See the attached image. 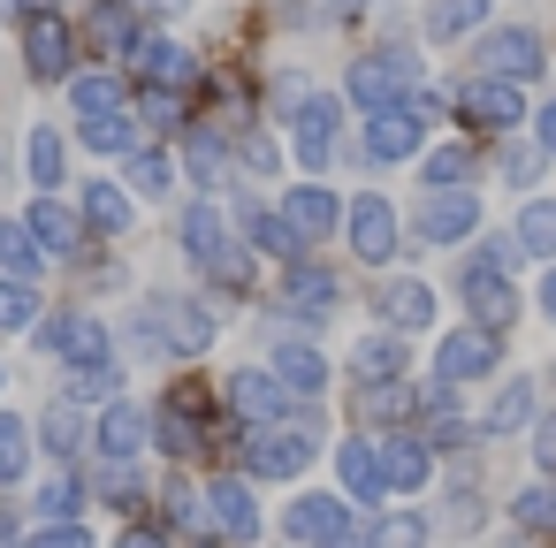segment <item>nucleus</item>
<instances>
[{"mask_svg":"<svg viewBox=\"0 0 556 548\" xmlns=\"http://www.w3.org/2000/svg\"><path fill=\"white\" fill-rule=\"evenodd\" d=\"M366 540H374V548H427V518H419V510H396V518H381Z\"/></svg>","mask_w":556,"mask_h":548,"instance_id":"nucleus-43","label":"nucleus"},{"mask_svg":"<svg viewBox=\"0 0 556 548\" xmlns=\"http://www.w3.org/2000/svg\"><path fill=\"white\" fill-rule=\"evenodd\" d=\"M427 100H404V107H381V115H366V161H412L419 153V138H427Z\"/></svg>","mask_w":556,"mask_h":548,"instance_id":"nucleus-5","label":"nucleus"},{"mask_svg":"<svg viewBox=\"0 0 556 548\" xmlns=\"http://www.w3.org/2000/svg\"><path fill=\"white\" fill-rule=\"evenodd\" d=\"M320 548H374V540H366V533H358V525H336V533H328V540H320Z\"/></svg>","mask_w":556,"mask_h":548,"instance_id":"nucleus-57","label":"nucleus"},{"mask_svg":"<svg viewBox=\"0 0 556 548\" xmlns=\"http://www.w3.org/2000/svg\"><path fill=\"white\" fill-rule=\"evenodd\" d=\"M282 221H290L305 244H320V237H336L343 206H336V191H328V183H298V191L282 199Z\"/></svg>","mask_w":556,"mask_h":548,"instance_id":"nucleus-16","label":"nucleus"},{"mask_svg":"<svg viewBox=\"0 0 556 548\" xmlns=\"http://www.w3.org/2000/svg\"><path fill=\"white\" fill-rule=\"evenodd\" d=\"M123 183H130V199H168V191H176V161L138 145V153L123 161Z\"/></svg>","mask_w":556,"mask_h":548,"instance_id":"nucleus-31","label":"nucleus"},{"mask_svg":"<svg viewBox=\"0 0 556 548\" xmlns=\"http://www.w3.org/2000/svg\"><path fill=\"white\" fill-rule=\"evenodd\" d=\"M130 62H138V77H146V85H161V92H184V85H191V69H199V62H191V47H176V39H138V54H130Z\"/></svg>","mask_w":556,"mask_h":548,"instance_id":"nucleus-21","label":"nucleus"},{"mask_svg":"<svg viewBox=\"0 0 556 548\" xmlns=\"http://www.w3.org/2000/svg\"><path fill=\"white\" fill-rule=\"evenodd\" d=\"M244 168H260V176H267V168H275V145H267V138H244Z\"/></svg>","mask_w":556,"mask_h":548,"instance_id":"nucleus-55","label":"nucleus"},{"mask_svg":"<svg viewBox=\"0 0 556 548\" xmlns=\"http://www.w3.org/2000/svg\"><path fill=\"white\" fill-rule=\"evenodd\" d=\"M412 229H419L427 244H457V237L480 229V199H472V191H427L419 214H412Z\"/></svg>","mask_w":556,"mask_h":548,"instance_id":"nucleus-10","label":"nucleus"},{"mask_svg":"<svg viewBox=\"0 0 556 548\" xmlns=\"http://www.w3.org/2000/svg\"><path fill=\"white\" fill-rule=\"evenodd\" d=\"M138 130H146V123H138V115H123V107H115V115H77V145L115 153V161H130V153H138Z\"/></svg>","mask_w":556,"mask_h":548,"instance_id":"nucleus-24","label":"nucleus"},{"mask_svg":"<svg viewBox=\"0 0 556 548\" xmlns=\"http://www.w3.org/2000/svg\"><path fill=\"white\" fill-rule=\"evenodd\" d=\"M24 472H31V426L16 411H0V487L24 480Z\"/></svg>","mask_w":556,"mask_h":548,"instance_id":"nucleus-38","label":"nucleus"},{"mask_svg":"<svg viewBox=\"0 0 556 548\" xmlns=\"http://www.w3.org/2000/svg\"><path fill=\"white\" fill-rule=\"evenodd\" d=\"M336 297H343V290H336V275H328V267H305V259H298V267H290V282H282V313H298V320H328V313H336Z\"/></svg>","mask_w":556,"mask_h":548,"instance_id":"nucleus-20","label":"nucleus"},{"mask_svg":"<svg viewBox=\"0 0 556 548\" xmlns=\"http://www.w3.org/2000/svg\"><path fill=\"white\" fill-rule=\"evenodd\" d=\"M138 335H146L153 351H168V358H199V351L214 343V313H206L199 297H146Z\"/></svg>","mask_w":556,"mask_h":548,"instance_id":"nucleus-1","label":"nucleus"},{"mask_svg":"<svg viewBox=\"0 0 556 548\" xmlns=\"http://www.w3.org/2000/svg\"><path fill=\"white\" fill-rule=\"evenodd\" d=\"M472 69L480 77H510V85H526V77H541V39L533 31H488L480 39V54H472Z\"/></svg>","mask_w":556,"mask_h":548,"instance_id":"nucleus-9","label":"nucleus"},{"mask_svg":"<svg viewBox=\"0 0 556 548\" xmlns=\"http://www.w3.org/2000/svg\"><path fill=\"white\" fill-rule=\"evenodd\" d=\"M533 464L556 480V419H541V426H533Z\"/></svg>","mask_w":556,"mask_h":548,"instance_id":"nucleus-53","label":"nucleus"},{"mask_svg":"<svg viewBox=\"0 0 556 548\" xmlns=\"http://www.w3.org/2000/svg\"><path fill=\"white\" fill-rule=\"evenodd\" d=\"M115 548H161V533H123Z\"/></svg>","mask_w":556,"mask_h":548,"instance_id":"nucleus-59","label":"nucleus"},{"mask_svg":"<svg viewBox=\"0 0 556 548\" xmlns=\"http://www.w3.org/2000/svg\"><path fill=\"white\" fill-rule=\"evenodd\" d=\"M70 62H77V31H70L62 16H47V9H39V16L24 24V69H31L39 85H62V77H70Z\"/></svg>","mask_w":556,"mask_h":548,"instance_id":"nucleus-7","label":"nucleus"},{"mask_svg":"<svg viewBox=\"0 0 556 548\" xmlns=\"http://www.w3.org/2000/svg\"><path fill=\"white\" fill-rule=\"evenodd\" d=\"M503 176L510 183H533L541 176V145H503Z\"/></svg>","mask_w":556,"mask_h":548,"instance_id":"nucleus-50","label":"nucleus"},{"mask_svg":"<svg viewBox=\"0 0 556 548\" xmlns=\"http://www.w3.org/2000/svg\"><path fill=\"white\" fill-rule=\"evenodd\" d=\"M533 130H541V153H556V100H548V107L533 115Z\"/></svg>","mask_w":556,"mask_h":548,"instance_id":"nucleus-56","label":"nucleus"},{"mask_svg":"<svg viewBox=\"0 0 556 548\" xmlns=\"http://www.w3.org/2000/svg\"><path fill=\"white\" fill-rule=\"evenodd\" d=\"M24 168H31V183L39 191H62V130H31V145H24Z\"/></svg>","mask_w":556,"mask_h":548,"instance_id":"nucleus-37","label":"nucleus"},{"mask_svg":"<svg viewBox=\"0 0 556 548\" xmlns=\"http://www.w3.org/2000/svg\"><path fill=\"white\" fill-rule=\"evenodd\" d=\"M70 100H77V115H115L123 107V77L108 69V77H70Z\"/></svg>","mask_w":556,"mask_h":548,"instance_id":"nucleus-39","label":"nucleus"},{"mask_svg":"<svg viewBox=\"0 0 556 548\" xmlns=\"http://www.w3.org/2000/svg\"><path fill=\"white\" fill-rule=\"evenodd\" d=\"M244 244H252V252H275V259H290V267L305 259V237H298L282 214H244Z\"/></svg>","mask_w":556,"mask_h":548,"instance_id":"nucleus-32","label":"nucleus"},{"mask_svg":"<svg viewBox=\"0 0 556 548\" xmlns=\"http://www.w3.org/2000/svg\"><path fill=\"white\" fill-rule=\"evenodd\" d=\"M24 548H92V533H85V525H39Z\"/></svg>","mask_w":556,"mask_h":548,"instance_id":"nucleus-51","label":"nucleus"},{"mask_svg":"<svg viewBox=\"0 0 556 548\" xmlns=\"http://www.w3.org/2000/svg\"><path fill=\"white\" fill-rule=\"evenodd\" d=\"M518 259H526L518 237H488V244H480V267H518Z\"/></svg>","mask_w":556,"mask_h":548,"instance_id":"nucleus-52","label":"nucleus"},{"mask_svg":"<svg viewBox=\"0 0 556 548\" xmlns=\"http://www.w3.org/2000/svg\"><path fill=\"white\" fill-rule=\"evenodd\" d=\"M336 525H351V518H343V495H298V502L282 510V533H290V540H328Z\"/></svg>","mask_w":556,"mask_h":548,"instance_id":"nucleus-27","label":"nucleus"},{"mask_svg":"<svg viewBox=\"0 0 556 548\" xmlns=\"http://www.w3.org/2000/svg\"><path fill=\"white\" fill-rule=\"evenodd\" d=\"M358 411H366V419H396V411H412L404 373H396V381H366V388H358Z\"/></svg>","mask_w":556,"mask_h":548,"instance_id":"nucleus-41","label":"nucleus"},{"mask_svg":"<svg viewBox=\"0 0 556 548\" xmlns=\"http://www.w3.org/2000/svg\"><path fill=\"white\" fill-rule=\"evenodd\" d=\"M0 381H9V366H0Z\"/></svg>","mask_w":556,"mask_h":548,"instance_id":"nucleus-61","label":"nucleus"},{"mask_svg":"<svg viewBox=\"0 0 556 548\" xmlns=\"http://www.w3.org/2000/svg\"><path fill=\"white\" fill-rule=\"evenodd\" d=\"M130 9H138V16H168V24H176V16L191 9V0H130Z\"/></svg>","mask_w":556,"mask_h":548,"instance_id":"nucleus-54","label":"nucleus"},{"mask_svg":"<svg viewBox=\"0 0 556 548\" xmlns=\"http://www.w3.org/2000/svg\"><path fill=\"white\" fill-rule=\"evenodd\" d=\"M275 373H282L290 396H320L328 388V358L313 343H275Z\"/></svg>","mask_w":556,"mask_h":548,"instance_id":"nucleus-29","label":"nucleus"},{"mask_svg":"<svg viewBox=\"0 0 556 548\" xmlns=\"http://www.w3.org/2000/svg\"><path fill=\"white\" fill-rule=\"evenodd\" d=\"M313 419H275V426H260L252 442H244V464L260 472V480H298L305 464H313Z\"/></svg>","mask_w":556,"mask_h":548,"instance_id":"nucleus-3","label":"nucleus"},{"mask_svg":"<svg viewBox=\"0 0 556 548\" xmlns=\"http://www.w3.org/2000/svg\"><path fill=\"white\" fill-rule=\"evenodd\" d=\"M229 244H237V237H229V221H222V206H214V199H199V206L184 214V252H191L199 267H214V259H222Z\"/></svg>","mask_w":556,"mask_h":548,"instance_id":"nucleus-25","label":"nucleus"},{"mask_svg":"<svg viewBox=\"0 0 556 548\" xmlns=\"http://www.w3.org/2000/svg\"><path fill=\"white\" fill-rule=\"evenodd\" d=\"M336 472H343V495H351V502H381V495H389V480H381V449L358 442V434L336 449Z\"/></svg>","mask_w":556,"mask_h":548,"instance_id":"nucleus-22","label":"nucleus"},{"mask_svg":"<svg viewBox=\"0 0 556 548\" xmlns=\"http://www.w3.org/2000/svg\"><path fill=\"white\" fill-rule=\"evenodd\" d=\"M343 229H351V252H358L366 267H389V259H396V206H389L381 191H358L351 214H343Z\"/></svg>","mask_w":556,"mask_h":548,"instance_id":"nucleus-6","label":"nucleus"},{"mask_svg":"<svg viewBox=\"0 0 556 548\" xmlns=\"http://www.w3.org/2000/svg\"><path fill=\"white\" fill-rule=\"evenodd\" d=\"M374 313H381L396 335H404V328H427V320H434V290H427V282H389V290L374 297Z\"/></svg>","mask_w":556,"mask_h":548,"instance_id":"nucleus-28","label":"nucleus"},{"mask_svg":"<svg viewBox=\"0 0 556 548\" xmlns=\"http://www.w3.org/2000/svg\"><path fill=\"white\" fill-rule=\"evenodd\" d=\"M39 335V351H54V358H108V328H100V313H62V320H47V328H31Z\"/></svg>","mask_w":556,"mask_h":548,"instance_id":"nucleus-13","label":"nucleus"},{"mask_svg":"<svg viewBox=\"0 0 556 548\" xmlns=\"http://www.w3.org/2000/svg\"><path fill=\"white\" fill-rule=\"evenodd\" d=\"M16 9H47V0H16Z\"/></svg>","mask_w":556,"mask_h":548,"instance_id":"nucleus-60","label":"nucleus"},{"mask_svg":"<svg viewBox=\"0 0 556 548\" xmlns=\"http://www.w3.org/2000/svg\"><path fill=\"white\" fill-rule=\"evenodd\" d=\"M47 518H54V525L77 518V480H47V495H39V525H47Z\"/></svg>","mask_w":556,"mask_h":548,"instance_id":"nucleus-49","label":"nucleus"},{"mask_svg":"<svg viewBox=\"0 0 556 548\" xmlns=\"http://www.w3.org/2000/svg\"><path fill=\"white\" fill-rule=\"evenodd\" d=\"M457 115H465L472 130H488V138H510V130L526 123V100H518L510 77H472V85L457 92Z\"/></svg>","mask_w":556,"mask_h":548,"instance_id":"nucleus-4","label":"nucleus"},{"mask_svg":"<svg viewBox=\"0 0 556 548\" xmlns=\"http://www.w3.org/2000/svg\"><path fill=\"white\" fill-rule=\"evenodd\" d=\"M146 434H153V419H146L138 404H123V396H115V404H100L92 442H100V457H108V464H115V457H138V449H146Z\"/></svg>","mask_w":556,"mask_h":548,"instance_id":"nucleus-17","label":"nucleus"},{"mask_svg":"<svg viewBox=\"0 0 556 548\" xmlns=\"http://www.w3.org/2000/svg\"><path fill=\"white\" fill-rule=\"evenodd\" d=\"M229 411H244L252 426L290 419V388H282V373H275V366H244V373H229Z\"/></svg>","mask_w":556,"mask_h":548,"instance_id":"nucleus-11","label":"nucleus"},{"mask_svg":"<svg viewBox=\"0 0 556 548\" xmlns=\"http://www.w3.org/2000/svg\"><path fill=\"white\" fill-rule=\"evenodd\" d=\"M488 24V0H434V9H427V39H465V31H480Z\"/></svg>","mask_w":556,"mask_h":548,"instance_id":"nucleus-35","label":"nucleus"},{"mask_svg":"<svg viewBox=\"0 0 556 548\" xmlns=\"http://www.w3.org/2000/svg\"><path fill=\"white\" fill-rule=\"evenodd\" d=\"M412 92H419V62H412V47H381V54L351 62V100H358L366 115H381V107H404Z\"/></svg>","mask_w":556,"mask_h":548,"instance_id":"nucleus-2","label":"nucleus"},{"mask_svg":"<svg viewBox=\"0 0 556 548\" xmlns=\"http://www.w3.org/2000/svg\"><path fill=\"white\" fill-rule=\"evenodd\" d=\"M457 290H465V305L480 313V328H510V313H518V290L503 282V267H480V259H472V267L457 275Z\"/></svg>","mask_w":556,"mask_h":548,"instance_id":"nucleus-14","label":"nucleus"},{"mask_svg":"<svg viewBox=\"0 0 556 548\" xmlns=\"http://www.w3.org/2000/svg\"><path fill=\"white\" fill-rule=\"evenodd\" d=\"M199 548H214V540H199Z\"/></svg>","mask_w":556,"mask_h":548,"instance_id":"nucleus-62","label":"nucleus"},{"mask_svg":"<svg viewBox=\"0 0 556 548\" xmlns=\"http://www.w3.org/2000/svg\"><path fill=\"white\" fill-rule=\"evenodd\" d=\"M510 518H518L526 533H556V487H526V495L510 502Z\"/></svg>","mask_w":556,"mask_h":548,"instance_id":"nucleus-46","label":"nucleus"},{"mask_svg":"<svg viewBox=\"0 0 556 548\" xmlns=\"http://www.w3.org/2000/svg\"><path fill=\"white\" fill-rule=\"evenodd\" d=\"M526 411H533V388H526V381H510V388L495 396V411H488V426H495V434H510V426H526Z\"/></svg>","mask_w":556,"mask_h":548,"instance_id":"nucleus-47","label":"nucleus"},{"mask_svg":"<svg viewBox=\"0 0 556 548\" xmlns=\"http://www.w3.org/2000/svg\"><path fill=\"white\" fill-rule=\"evenodd\" d=\"M39 434H47V449H54V457H77V449H85V419H77V404H54Z\"/></svg>","mask_w":556,"mask_h":548,"instance_id":"nucleus-42","label":"nucleus"},{"mask_svg":"<svg viewBox=\"0 0 556 548\" xmlns=\"http://www.w3.org/2000/svg\"><path fill=\"white\" fill-rule=\"evenodd\" d=\"M31 313H39L31 282H16V275H0V328H9V335H24V328H31Z\"/></svg>","mask_w":556,"mask_h":548,"instance_id":"nucleus-44","label":"nucleus"},{"mask_svg":"<svg viewBox=\"0 0 556 548\" xmlns=\"http://www.w3.org/2000/svg\"><path fill=\"white\" fill-rule=\"evenodd\" d=\"M206 518H214L229 540H260V510H252V487H244V480H214V487H206Z\"/></svg>","mask_w":556,"mask_h":548,"instance_id":"nucleus-23","label":"nucleus"},{"mask_svg":"<svg viewBox=\"0 0 556 548\" xmlns=\"http://www.w3.org/2000/svg\"><path fill=\"white\" fill-rule=\"evenodd\" d=\"M427 472H434V442H419V434H389V442H381V480H389V495H419Z\"/></svg>","mask_w":556,"mask_h":548,"instance_id":"nucleus-15","label":"nucleus"},{"mask_svg":"<svg viewBox=\"0 0 556 548\" xmlns=\"http://www.w3.org/2000/svg\"><path fill=\"white\" fill-rule=\"evenodd\" d=\"M138 123H146V130H176V123H184V100H176V92H161V85H153V92H146V100H138Z\"/></svg>","mask_w":556,"mask_h":548,"instance_id":"nucleus-48","label":"nucleus"},{"mask_svg":"<svg viewBox=\"0 0 556 548\" xmlns=\"http://www.w3.org/2000/svg\"><path fill=\"white\" fill-rule=\"evenodd\" d=\"M351 373H358V381H396V373H404V343H396V335H366V343L351 351Z\"/></svg>","mask_w":556,"mask_h":548,"instance_id":"nucleus-36","label":"nucleus"},{"mask_svg":"<svg viewBox=\"0 0 556 548\" xmlns=\"http://www.w3.org/2000/svg\"><path fill=\"white\" fill-rule=\"evenodd\" d=\"M184 161H191V176H199L206 191H222V183H229V153H222V138H214V130H199V138L184 145Z\"/></svg>","mask_w":556,"mask_h":548,"instance_id":"nucleus-40","label":"nucleus"},{"mask_svg":"<svg viewBox=\"0 0 556 548\" xmlns=\"http://www.w3.org/2000/svg\"><path fill=\"white\" fill-rule=\"evenodd\" d=\"M336 123H343V107H336L328 92H305L298 115H290V153H298L305 168H328V153H336Z\"/></svg>","mask_w":556,"mask_h":548,"instance_id":"nucleus-8","label":"nucleus"},{"mask_svg":"<svg viewBox=\"0 0 556 548\" xmlns=\"http://www.w3.org/2000/svg\"><path fill=\"white\" fill-rule=\"evenodd\" d=\"M0 267H9L16 282H31L47 267V244L31 237V221H0Z\"/></svg>","mask_w":556,"mask_h":548,"instance_id":"nucleus-34","label":"nucleus"},{"mask_svg":"<svg viewBox=\"0 0 556 548\" xmlns=\"http://www.w3.org/2000/svg\"><path fill=\"white\" fill-rule=\"evenodd\" d=\"M24 221H31V237H39V244H47V259H70V252H77V244H85V221H77V214H70V206H62V199H54V191H39V199H31V214H24Z\"/></svg>","mask_w":556,"mask_h":548,"instance_id":"nucleus-19","label":"nucleus"},{"mask_svg":"<svg viewBox=\"0 0 556 548\" xmlns=\"http://www.w3.org/2000/svg\"><path fill=\"white\" fill-rule=\"evenodd\" d=\"M518 252L526 259H556V199H526V214H518Z\"/></svg>","mask_w":556,"mask_h":548,"instance_id":"nucleus-33","label":"nucleus"},{"mask_svg":"<svg viewBox=\"0 0 556 548\" xmlns=\"http://www.w3.org/2000/svg\"><path fill=\"white\" fill-rule=\"evenodd\" d=\"M85 221H92V229H108V237H123V229L138 221L130 183H108V176H100V183H85Z\"/></svg>","mask_w":556,"mask_h":548,"instance_id":"nucleus-30","label":"nucleus"},{"mask_svg":"<svg viewBox=\"0 0 556 548\" xmlns=\"http://www.w3.org/2000/svg\"><path fill=\"white\" fill-rule=\"evenodd\" d=\"M472 176V153L465 145H442V153H427V191H457Z\"/></svg>","mask_w":556,"mask_h":548,"instance_id":"nucleus-45","label":"nucleus"},{"mask_svg":"<svg viewBox=\"0 0 556 548\" xmlns=\"http://www.w3.org/2000/svg\"><path fill=\"white\" fill-rule=\"evenodd\" d=\"M434 373H442V381H480V373H495V328H450V335L434 343Z\"/></svg>","mask_w":556,"mask_h":548,"instance_id":"nucleus-12","label":"nucleus"},{"mask_svg":"<svg viewBox=\"0 0 556 548\" xmlns=\"http://www.w3.org/2000/svg\"><path fill=\"white\" fill-rule=\"evenodd\" d=\"M85 39H92L108 62H130V54H138V9H130V0H92Z\"/></svg>","mask_w":556,"mask_h":548,"instance_id":"nucleus-18","label":"nucleus"},{"mask_svg":"<svg viewBox=\"0 0 556 548\" xmlns=\"http://www.w3.org/2000/svg\"><path fill=\"white\" fill-rule=\"evenodd\" d=\"M62 396H70V404H115V396H123V366H115V351H108V358H77L70 381H62Z\"/></svg>","mask_w":556,"mask_h":548,"instance_id":"nucleus-26","label":"nucleus"},{"mask_svg":"<svg viewBox=\"0 0 556 548\" xmlns=\"http://www.w3.org/2000/svg\"><path fill=\"white\" fill-rule=\"evenodd\" d=\"M541 313L556 320V259H548V275H541Z\"/></svg>","mask_w":556,"mask_h":548,"instance_id":"nucleus-58","label":"nucleus"}]
</instances>
